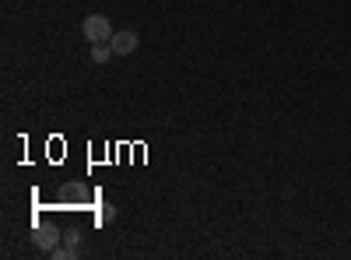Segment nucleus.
<instances>
[{
    "instance_id": "2",
    "label": "nucleus",
    "mask_w": 351,
    "mask_h": 260,
    "mask_svg": "<svg viewBox=\"0 0 351 260\" xmlns=\"http://www.w3.org/2000/svg\"><path fill=\"white\" fill-rule=\"evenodd\" d=\"M32 243L39 246V250H56V246H60V228H56V225H43V228H36V236H32Z\"/></svg>"
},
{
    "instance_id": "5",
    "label": "nucleus",
    "mask_w": 351,
    "mask_h": 260,
    "mask_svg": "<svg viewBox=\"0 0 351 260\" xmlns=\"http://www.w3.org/2000/svg\"><path fill=\"white\" fill-rule=\"evenodd\" d=\"M81 243H84V239H81V233H77V228H71V233H64V246H67V250H71L74 257L81 253Z\"/></svg>"
},
{
    "instance_id": "6",
    "label": "nucleus",
    "mask_w": 351,
    "mask_h": 260,
    "mask_svg": "<svg viewBox=\"0 0 351 260\" xmlns=\"http://www.w3.org/2000/svg\"><path fill=\"white\" fill-rule=\"evenodd\" d=\"M53 257H56V260H71L74 253H71L67 246H56V250H53Z\"/></svg>"
},
{
    "instance_id": "3",
    "label": "nucleus",
    "mask_w": 351,
    "mask_h": 260,
    "mask_svg": "<svg viewBox=\"0 0 351 260\" xmlns=\"http://www.w3.org/2000/svg\"><path fill=\"white\" fill-rule=\"evenodd\" d=\"M137 32H112V39H109V46H112V53L116 56H130L134 49H137Z\"/></svg>"
},
{
    "instance_id": "4",
    "label": "nucleus",
    "mask_w": 351,
    "mask_h": 260,
    "mask_svg": "<svg viewBox=\"0 0 351 260\" xmlns=\"http://www.w3.org/2000/svg\"><path fill=\"white\" fill-rule=\"evenodd\" d=\"M112 56H116V53H112L109 43H95V46H92V60H95V64H109Z\"/></svg>"
},
{
    "instance_id": "7",
    "label": "nucleus",
    "mask_w": 351,
    "mask_h": 260,
    "mask_svg": "<svg viewBox=\"0 0 351 260\" xmlns=\"http://www.w3.org/2000/svg\"><path fill=\"white\" fill-rule=\"evenodd\" d=\"M99 218H102V222H112V218H116V208H109V204H106V208H102V215H99Z\"/></svg>"
},
{
    "instance_id": "1",
    "label": "nucleus",
    "mask_w": 351,
    "mask_h": 260,
    "mask_svg": "<svg viewBox=\"0 0 351 260\" xmlns=\"http://www.w3.org/2000/svg\"><path fill=\"white\" fill-rule=\"evenodd\" d=\"M81 36L88 39V43H109L112 39V25H109V18L106 14H88L84 21H81Z\"/></svg>"
}]
</instances>
